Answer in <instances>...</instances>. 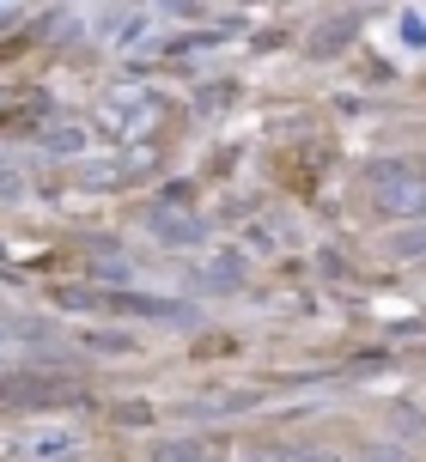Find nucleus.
Returning a JSON list of instances; mask_svg holds the SVG:
<instances>
[{
  "label": "nucleus",
  "instance_id": "1",
  "mask_svg": "<svg viewBox=\"0 0 426 462\" xmlns=\"http://www.w3.org/2000/svg\"><path fill=\"white\" fill-rule=\"evenodd\" d=\"M372 189H378V213L390 219H426V177L408 164H372Z\"/></svg>",
  "mask_w": 426,
  "mask_h": 462
},
{
  "label": "nucleus",
  "instance_id": "2",
  "mask_svg": "<svg viewBox=\"0 0 426 462\" xmlns=\"http://www.w3.org/2000/svg\"><path fill=\"white\" fill-rule=\"evenodd\" d=\"M159 116H165V104H159V92H116L110 104H104V134L110 140H141L159 128Z\"/></svg>",
  "mask_w": 426,
  "mask_h": 462
},
{
  "label": "nucleus",
  "instance_id": "3",
  "mask_svg": "<svg viewBox=\"0 0 426 462\" xmlns=\"http://www.w3.org/2000/svg\"><path fill=\"white\" fill-rule=\"evenodd\" d=\"M146 231H153L159 244H177V250L201 244V219L183 208V195H171V201H159V208H146Z\"/></svg>",
  "mask_w": 426,
  "mask_h": 462
},
{
  "label": "nucleus",
  "instance_id": "4",
  "mask_svg": "<svg viewBox=\"0 0 426 462\" xmlns=\"http://www.w3.org/2000/svg\"><path fill=\"white\" fill-rule=\"evenodd\" d=\"M0 402H13V408H49V402H73V390H55L43 377H6Z\"/></svg>",
  "mask_w": 426,
  "mask_h": 462
},
{
  "label": "nucleus",
  "instance_id": "5",
  "mask_svg": "<svg viewBox=\"0 0 426 462\" xmlns=\"http://www.w3.org/2000/svg\"><path fill=\"white\" fill-rule=\"evenodd\" d=\"M354 37H359V19H347V13H341V19H323L310 31V55H341Z\"/></svg>",
  "mask_w": 426,
  "mask_h": 462
},
{
  "label": "nucleus",
  "instance_id": "6",
  "mask_svg": "<svg viewBox=\"0 0 426 462\" xmlns=\"http://www.w3.org/2000/svg\"><path fill=\"white\" fill-rule=\"evenodd\" d=\"M153 462H213V450L201 439H165L153 450Z\"/></svg>",
  "mask_w": 426,
  "mask_h": 462
},
{
  "label": "nucleus",
  "instance_id": "7",
  "mask_svg": "<svg viewBox=\"0 0 426 462\" xmlns=\"http://www.w3.org/2000/svg\"><path fill=\"white\" fill-rule=\"evenodd\" d=\"M43 146L55 152V159H73V152H86V128L79 122H61V128H49Z\"/></svg>",
  "mask_w": 426,
  "mask_h": 462
},
{
  "label": "nucleus",
  "instance_id": "8",
  "mask_svg": "<svg viewBox=\"0 0 426 462\" xmlns=\"http://www.w3.org/2000/svg\"><path fill=\"white\" fill-rule=\"evenodd\" d=\"M237 280H244V268H237V262H208V268L195 274V286H213V292H232Z\"/></svg>",
  "mask_w": 426,
  "mask_h": 462
},
{
  "label": "nucleus",
  "instance_id": "9",
  "mask_svg": "<svg viewBox=\"0 0 426 462\" xmlns=\"http://www.w3.org/2000/svg\"><path fill=\"white\" fill-rule=\"evenodd\" d=\"M281 462H378V457H329V450H281Z\"/></svg>",
  "mask_w": 426,
  "mask_h": 462
},
{
  "label": "nucleus",
  "instance_id": "10",
  "mask_svg": "<svg viewBox=\"0 0 426 462\" xmlns=\"http://www.w3.org/2000/svg\"><path fill=\"white\" fill-rule=\"evenodd\" d=\"M19 195H24V177L13 164H0V201H19Z\"/></svg>",
  "mask_w": 426,
  "mask_h": 462
},
{
  "label": "nucleus",
  "instance_id": "11",
  "mask_svg": "<svg viewBox=\"0 0 426 462\" xmlns=\"http://www.w3.org/2000/svg\"><path fill=\"white\" fill-rule=\"evenodd\" d=\"M396 255H403V262H408V255H426V231H414V237H403V244H396Z\"/></svg>",
  "mask_w": 426,
  "mask_h": 462
},
{
  "label": "nucleus",
  "instance_id": "12",
  "mask_svg": "<svg viewBox=\"0 0 426 462\" xmlns=\"http://www.w3.org/2000/svg\"><path fill=\"white\" fill-rule=\"evenodd\" d=\"M0 24H6V13H0Z\"/></svg>",
  "mask_w": 426,
  "mask_h": 462
}]
</instances>
